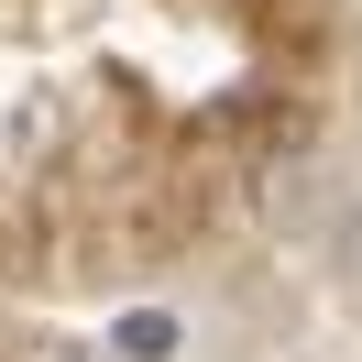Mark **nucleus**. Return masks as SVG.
Masks as SVG:
<instances>
[{"mask_svg":"<svg viewBox=\"0 0 362 362\" xmlns=\"http://www.w3.org/2000/svg\"><path fill=\"white\" fill-rule=\"evenodd\" d=\"M121 351H176V318H154V308H132V318H121Z\"/></svg>","mask_w":362,"mask_h":362,"instance_id":"f257e3e1","label":"nucleus"},{"mask_svg":"<svg viewBox=\"0 0 362 362\" xmlns=\"http://www.w3.org/2000/svg\"><path fill=\"white\" fill-rule=\"evenodd\" d=\"M340 264H351V286H362V220H351V230H340Z\"/></svg>","mask_w":362,"mask_h":362,"instance_id":"f03ea898","label":"nucleus"}]
</instances>
